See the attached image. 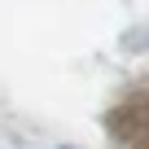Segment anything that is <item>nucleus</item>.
Segmentation results:
<instances>
[{
  "instance_id": "nucleus-1",
  "label": "nucleus",
  "mask_w": 149,
  "mask_h": 149,
  "mask_svg": "<svg viewBox=\"0 0 149 149\" xmlns=\"http://www.w3.org/2000/svg\"><path fill=\"white\" fill-rule=\"evenodd\" d=\"M114 132L132 145V149H149V101L145 105H127L114 118Z\"/></svg>"
}]
</instances>
